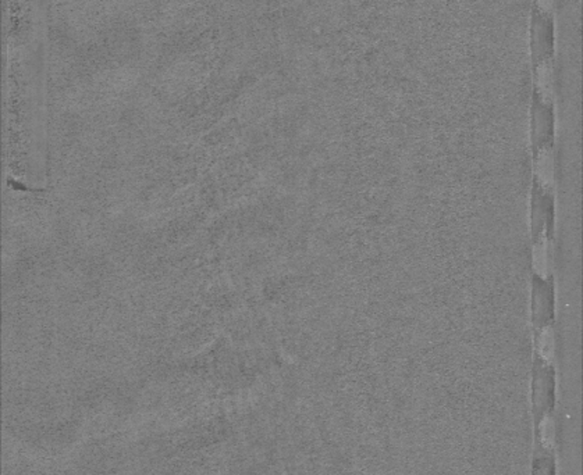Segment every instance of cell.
<instances>
[{"label":"cell","mask_w":583,"mask_h":475,"mask_svg":"<svg viewBox=\"0 0 583 475\" xmlns=\"http://www.w3.org/2000/svg\"><path fill=\"white\" fill-rule=\"evenodd\" d=\"M540 438L546 447H551L554 443V424L550 417H546L540 424Z\"/></svg>","instance_id":"obj_1"}]
</instances>
